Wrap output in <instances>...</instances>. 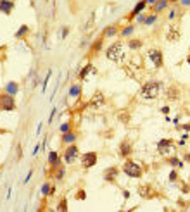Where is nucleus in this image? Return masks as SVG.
<instances>
[{
    "instance_id": "1",
    "label": "nucleus",
    "mask_w": 190,
    "mask_h": 212,
    "mask_svg": "<svg viewBox=\"0 0 190 212\" xmlns=\"http://www.w3.org/2000/svg\"><path fill=\"white\" fill-rule=\"evenodd\" d=\"M142 97L144 98H147V100H152V98H156L159 93H161V83L159 81H149V83H145L144 86H142Z\"/></svg>"
},
{
    "instance_id": "18",
    "label": "nucleus",
    "mask_w": 190,
    "mask_h": 212,
    "mask_svg": "<svg viewBox=\"0 0 190 212\" xmlns=\"http://www.w3.org/2000/svg\"><path fill=\"white\" fill-rule=\"evenodd\" d=\"M144 7H145V2H140V3H138V5H137L135 9H133V12L130 14V17H133V16H137V14H138V12H140V10L144 9Z\"/></svg>"
},
{
    "instance_id": "5",
    "label": "nucleus",
    "mask_w": 190,
    "mask_h": 212,
    "mask_svg": "<svg viewBox=\"0 0 190 212\" xmlns=\"http://www.w3.org/2000/svg\"><path fill=\"white\" fill-rule=\"evenodd\" d=\"M81 162H83V167H85V169L95 166V164H97V154H95V152H86V154H83V155H81Z\"/></svg>"
},
{
    "instance_id": "10",
    "label": "nucleus",
    "mask_w": 190,
    "mask_h": 212,
    "mask_svg": "<svg viewBox=\"0 0 190 212\" xmlns=\"http://www.w3.org/2000/svg\"><path fill=\"white\" fill-rule=\"evenodd\" d=\"M12 9H14V2H10V0H0V10L3 14H10Z\"/></svg>"
},
{
    "instance_id": "28",
    "label": "nucleus",
    "mask_w": 190,
    "mask_h": 212,
    "mask_svg": "<svg viewBox=\"0 0 190 212\" xmlns=\"http://www.w3.org/2000/svg\"><path fill=\"white\" fill-rule=\"evenodd\" d=\"M154 21H156V16H151V17H147V19H145V22H147V24H152Z\"/></svg>"
},
{
    "instance_id": "36",
    "label": "nucleus",
    "mask_w": 190,
    "mask_h": 212,
    "mask_svg": "<svg viewBox=\"0 0 190 212\" xmlns=\"http://www.w3.org/2000/svg\"><path fill=\"white\" fill-rule=\"evenodd\" d=\"M185 3H190V0H185Z\"/></svg>"
},
{
    "instance_id": "9",
    "label": "nucleus",
    "mask_w": 190,
    "mask_h": 212,
    "mask_svg": "<svg viewBox=\"0 0 190 212\" xmlns=\"http://www.w3.org/2000/svg\"><path fill=\"white\" fill-rule=\"evenodd\" d=\"M157 150L161 152V154H170L171 150H173V142L171 140H161L159 143H157Z\"/></svg>"
},
{
    "instance_id": "38",
    "label": "nucleus",
    "mask_w": 190,
    "mask_h": 212,
    "mask_svg": "<svg viewBox=\"0 0 190 212\" xmlns=\"http://www.w3.org/2000/svg\"><path fill=\"white\" fill-rule=\"evenodd\" d=\"M171 2H176V0H171Z\"/></svg>"
},
{
    "instance_id": "34",
    "label": "nucleus",
    "mask_w": 190,
    "mask_h": 212,
    "mask_svg": "<svg viewBox=\"0 0 190 212\" xmlns=\"http://www.w3.org/2000/svg\"><path fill=\"white\" fill-rule=\"evenodd\" d=\"M171 164H173V166H180V161H178V159H171Z\"/></svg>"
},
{
    "instance_id": "15",
    "label": "nucleus",
    "mask_w": 190,
    "mask_h": 212,
    "mask_svg": "<svg viewBox=\"0 0 190 212\" xmlns=\"http://www.w3.org/2000/svg\"><path fill=\"white\" fill-rule=\"evenodd\" d=\"M48 162H50L52 166H59V155H57L55 152H50V155H48Z\"/></svg>"
},
{
    "instance_id": "24",
    "label": "nucleus",
    "mask_w": 190,
    "mask_h": 212,
    "mask_svg": "<svg viewBox=\"0 0 190 212\" xmlns=\"http://www.w3.org/2000/svg\"><path fill=\"white\" fill-rule=\"evenodd\" d=\"M168 97H170V98H176V97H178V93H176V88H170V91H168Z\"/></svg>"
},
{
    "instance_id": "6",
    "label": "nucleus",
    "mask_w": 190,
    "mask_h": 212,
    "mask_svg": "<svg viewBox=\"0 0 190 212\" xmlns=\"http://www.w3.org/2000/svg\"><path fill=\"white\" fill-rule=\"evenodd\" d=\"M76 155H78V148H76V145H69V147L66 148L64 161H66L67 164H71V162H74V161H76Z\"/></svg>"
},
{
    "instance_id": "3",
    "label": "nucleus",
    "mask_w": 190,
    "mask_h": 212,
    "mask_svg": "<svg viewBox=\"0 0 190 212\" xmlns=\"http://www.w3.org/2000/svg\"><path fill=\"white\" fill-rule=\"evenodd\" d=\"M123 171H125V174H128L130 178H138V176H142V167H140L137 162H131V161H128V162L125 164Z\"/></svg>"
},
{
    "instance_id": "37",
    "label": "nucleus",
    "mask_w": 190,
    "mask_h": 212,
    "mask_svg": "<svg viewBox=\"0 0 190 212\" xmlns=\"http://www.w3.org/2000/svg\"><path fill=\"white\" fill-rule=\"evenodd\" d=\"M187 60H189V64H190V55H189V59H187Z\"/></svg>"
},
{
    "instance_id": "7",
    "label": "nucleus",
    "mask_w": 190,
    "mask_h": 212,
    "mask_svg": "<svg viewBox=\"0 0 190 212\" xmlns=\"http://www.w3.org/2000/svg\"><path fill=\"white\" fill-rule=\"evenodd\" d=\"M149 59L152 60V64L156 67L163 66V54H161V50H149Z\"/></svg>"
},
{
    "instance_id": "12",
    "label": "nucleus",
    "mask_w": 190,
    "mask_h": 212,
    "mask_svg": "<svg viewBox=\"0 0 190 212\" xmlns=\"http://www.w3.org/2000/svg\"><path fill=\"white\" fill-rule=\"evenodd\" d=\"M5 91H7L9 95H16V93H17V83H7Z\"/></svg>"
},
{
    "instance_id": "29",
    "label": "nucleus",
    "mask_w": 190,
    "mask_h": 212,
    "mask_svg": "<svg viewBox=\"0 0 190 212\" xmlns=\"http://www.w3.org/2000/svg\"><path fill=\"white\" fill-rule=\"evenodd\" d=\"M100 43H102V40H99V41L93 45V50H95V52H99V48H100Z\"/></svg>"
},
{
    "instance_id": "13",
    "label": "nucleus",
    "mask_w": 190,
    "mask_h": 212,
    "mask_svg": "<svg viewBox=\"0 0 190 212\" xmlns=\"http://www.w3.org/2000/svg\"><path fill=\"white\" fill-rule=\"evenodd\" d=\"M168 38H170V40H178V38H180V31H178V28H175V26H173V28L170 29V33H168Z\"/></svg>"
},
{
    "instance_id": "22",
    "label": "nucleus",
    "mask_w": 190,
    "mask_h": 212,
    "mask_svg": "<svg viewBox=\"0 0 190 212\" xmlns=\"http://www.w3.org/2000/svg\"><path fill=\"white\" fill-rule=\"evenodd\" d=\"M140 195H142V197H149V195H151L149 186H140Z\"/></svg>"
},
{
    "instance_id": "11",
    "label": "nucleus",
    "mask_w": 190,
    "mask_h": 212,
    "mask_svg": "<svg viewBox=\"0 0 190 212\" xmlns=\"http://www.w3.org/2000/svg\"><path fill=\"white\" fill-rule=\"evenodd\" d=\"M116 174H118V169H116V167H111V169H106L104 178H106V179H109V181H112V179L116 178Z\"/></svg>"
},
{
    "instance_id": "14",
    "label": "nucleus",
    "mask_w": 190,
    "mask_h": 212,
    "mask_svg": "<svg viewBox=\"0 0 190 212\" xmlns=\"http://www.w3.org/2000/svg\"><path fill=\"white\" fill-rule=\"evenodd\" d=\"M119 152H121V155H123V157H126V155L131 152V148H130V145L125 142V143H121V148H119Z\"/></svg>"
},
{
    "instance_id": "25",
    "label": "nucleus",
    "mask_w": 190,
    "mask_h": 212,
    "mask_svg": "<svg viewBox=\"0 0 190 212\" xmlns=\"http://www.w3.org/2000/svg\"><path fill=\"white\" fill-rule=\"evenodd\" d=\"M78 93H80V86H73V88H71V95H73V97H76Z\"/></svg>"
},
{
    "instance_id": "17",
    "label": "nucleus",
    "mask_w": 190,
    "mask_h": 212,
    "mask_svg": "<svg viewBox=\"0 0 190 212\" xmlns=\"http://www.w3.org/2000/svg\"><path fill=\"white\" fill-rule=\"evenodd\" d=\"M166 5H168V0H159V2L156 3V7H154V10H156V12H159V10H163V9H164Z\"/></svg>"
},
{
    "instance_id": "2",
    "label": "nucleus",
    "mask_w": 190,
    "mask_h": 212,
    "mask_svg": "<svg viewBox=\"0 0 190 212\" xmlns=\"http://www.w3.org/2000/svg\"><path fill=\"white\" fill-rule=\"evenodd\" d=\"M125 57V52H123V45L119 43H114L107 48V59L109 60H114V62H121Z\"/></svg>"
},
{
    "instance_id": "30",
    "label": "nucleus",
    "mask_w": 190,
    "mask_h": 212,
    "mask_svg": "<svg viewBox=\"0 0 190 212\" xmlns=\"http://www.w3.org/2000/svg\"><path fill=\"white\" fill-rule=\"evenodd\" d=\"M119 121H128V114H119Z\"/></svg>"
},
{
    "instance_id": "8",
    "label": "nucleus",
    "mask_w": 190,
    "mask_h": 212,
    "mask_svg": "<svg viewBox=\"0 0 190 212\" xmlns=\"http://www.w3.org/2000/svg\"><path fill=\"white\" fill-rule=\"evenodd\" d=\"M104 104H106L104 95H102L100 91H95V95H93V97H92V100H90V107H93V109H100Z\"/></svg>"
},
{
    "instance_id": "20",
    "label": "nucleus",
    "mask_w": 190,
    "mask_h": 212,
    "mask_svg": "<svg viewBox=\"0 0 190 212\" xmlns=\"http://www.w3.org/2000/svg\"><path fill=\"white\" fill-rule=\"evenodd\" d=\"M26 33H28V26H21V28H19V31L16 33V36H17V38H21V36H22V35H26Z\"/></svg>"
},
{
    "instance_id": "31",
    "label": "nucleus",
    "mask_w": 190,
    "mask_h": 212,
    "mask_svg": "<svg viewBox=\"0 0 190 212\" xmlns=\"http://www.w3.org/2000/svg\"><path fill=\"white\" fill-rule=\"evenodd\" d=\"M61 131H62V133H67V131H69V124H62Z\"/></svg>"
},
{
    "instance_id": "21",
    "label": "nucleus",
    "mask_w": 190,
    "mask_h": 212,
    "mask_svg": "<svg viewBox=\"0 0 190 212\" xmlns=\"http://www.w3.org/2000/svg\"><path fill=\"white\" fill-rule=\"evenodd\" d=\"M90 71H92V66H90V64H88V66H86V67H85V69H83V71H81V72H80V78H81V79H83V78H85V76H86V74H88V72H90Z\"/></svg>"
},
{
    "instance_id": "23",
    "label": "nucleus",
    "mask_w": 190,
    "mask_h": 212,
    "mask_svg": "<svg viewBox=\"0 0 190 212\" xmlns=\"http://www.w3.org/2000/svg\"><path fill=\"white\" fill-rule=\"evenodd\" d=\"M140 45H142V41H138V40H131L130 41V47L131 48H140Z\"/></svg>"
},
{
    "instance_id": "4",
    "label": "nucleus",
    "mask_w": 190,
    "mask_h": 212,
    "mask_svg": "<svg viewBox=\"0 0 190 212\" xmlns=\"http://www.w3.org/2000/svg\"><path fill=\"white\" fill-rule=\"evenodd\" d=\"M0 109L2 110H14L16 109L12 95H9V93H2L0 95Z\"/></svg>"
},
{
    "instance_id": "32",
    "label": "nucleus",
    "mask_w": 190,
    "mask_h": 212,
    "mask_svg": "<svg viewBox=\"0 0 190 212\" xmlns=\"http://www.w3.org/2000/svg\"><path fill=\"white\" fill-rule=\"evenodd\" d=\"M66 207H67V205H66V202H64V200H62V202H61V204H59V207H57V209H59V211H64V209H66Z\"/></svg>"
},
{
    "instance_id": "33",
    "label": "nucleus",
    "mask_w": 190,
    "mask_h": 212,
    "mask_svg": "<svg viewBox=\"0 0 190 212\" xmlns=\"http://www.w3.org/2000/svg\"><path fill=\"white\" fill-rule=\"evenodd\" d=\"M76 197H78L80 200H83V198H85V192H78V195H76Z\"/></svg>"
},
{
    "instance_id": "19",
    "label": "nucleus",
    "mask_w": 190,
    "mask_h": 212,
    "mask_svg": "<svg viewBox=\"0 0 190 212\" xmlns=\"http://www.w3.org/2000/svg\"><path fill=\"white\" fill-rule=\"evenodd\" d=\"M112 35H116V28H114V26L104 29V36H112Z\"/></svg>"
},
{
    "instance_id": "16",
    "label": "nucleus",
    "mask_w": 190,
    "mask_h": 212,
    "mask_svg": "<svg viewBox=\"0 0 190 212\" xmlns=\"http://www.w3.org/2000/svg\"><path fill=\"white\" fill-rule=\"evenodd\" d=\"M62 140H64V143H71V142H74V140H76V135H73V133H69V131H67V133L64 135V138H62Z\"/></svg>"
},
{
    "instance_id": "26",
    "label": "nucleus",
    "mask_w": 190,
    "mask_h": 212,
    "mask_svg": "<svg viewBox=\"0 0 190 212\" xmlns=\"http://www.w3.org/2000/svg\"><path fill=\"white\" fill-rule=\"evenodd\" d=\"M42 193H43V195H48V193H50V186H48V185H43Z\"/></svg>"
},
{
    "instance_id": "27",
    "label": "nucleus",
    "mask_w": 190,
    "mask_h": 212,
    "mask_svg": "<svg viewBox=\"0 0 190 212\" xmlns=\"http://www.w3.org/2000/svg\"><path fill=\"white\" fill-rule=\"evenodd\" d=\"M131 31H133V28H131V26H128L126 29H123V36H126V35H130Z\"/></svg>"
},
{
    "instance_id": "35",
    "label": "nucleus",
    "mask_w": 190,
    "mask_h": 212,
    "mask_svg": "<svg viewBox=\"0 0 190 212\" xmlns=\"http://www.w3.org/2000/svg\"><path fill=\"white\" fill-rule=\"evenodd\" d=\"M62 176H64V171H62V169H59V173H57V179H61Z\"/></svg>"
}]
</instances>
